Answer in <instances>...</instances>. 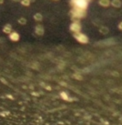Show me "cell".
Here are the masks:
<instances>
[{
  "mask_svg": "<svg viewBox=\"0 0 122 125\" xmlns=\"http://www.w3.org/2000/svg\"><path fill=\"white\" fill-rule=\"evenodd\" d=\"M70 16L72 17V20L73 21H79V19H82L86 16V10H84L77 9V8H72L70 11Z\"/></svg>",
  "mask_w": 122,
  "mask_h": 125,
  "instance_id": "1",
  "label": "cell"
},
{
  "mask_svg": "<svg viewBox=\"0 0 122 125\" xmlns=\"http://www.w3.org/2000/svg\"><path fill=\"white\" fill-rule=\"evenodd\" d=\"M71 5L72 8H77V9L84 10H86L88 8V0H71Z\"/></svg>",
  "mask_w": 122,
  "mask_h": 125,
  "instance_id": "2",
  "label": "cell"
},
{
  "mask_svg": "<svg viewBox=\"0 0 122 125\" xmlns=\"http://www.w3.org/2000/svg\"><path fill=\"white\" fill-rule=\"evenodd\" d=\"M73 37L77 40V41L80 42V43H82V44H86V43L89 42V38H88L85 34H84V33H81V32L80 33H74Z\"/></svg>",
  "mask_w": 122,
  "mask_h": 125,
  "instance_id": "3",
  "label": "cell"
},
{
  "mask_svg": "<svg viewBox=\"0 0 122 125\" xmlns=\"http://www.w3.org/2000/svg\"><path fill=\"white\" fill-rule=\"evenodd\" d=\"M81 29H82V26L79 23V21H73L70 26V30L72 32H73L74 33H80Z\"/></svg>",
  "mask_w": 122,
  "mask_h": 125,
  "instance_id": "4",
  "label": "cell"
},
{
  "mask_svg": "<svg viewBox=\"0 0 122 125\" xmlns=\"http://www.w3.org/2000/svg\"><path fill=\"white\" fill-rule=\"evenodd\" d=\"M35 33H36V34L40 35V36H41V35L44 34V28L43 26H41V25H37L36 27H35Z\"/></svg>",
  "mask_w": 122,
  "mask_h": 125,
  "instance_id": "5",
  "label": "cell"
},
{
  "mask_svg": "<svg viewBox=\"0 0 122 125\" xmlns=\"http://www.w3.org/2000/svg\"><path fill=\"white\" fill-rule=\"evenodd\" d=\"M10 39L12 41H18L20 39V36L16 32H12L11 33H10Z\"/></svg>",
  "mask_w": 122,
  "mask_h": 125,
  "instance_id": "6",
  "label": "cell"
},
{
  "mask_svg": "<svg viewBox=\"0 0 122 125\" xmlns=\"http://www.w3.org/2000/svg\"><path fill=\"white\" fill-rule=\"evenodd\" d=\"M3 32L5 33H11V32H12V27H11V25L6 24L4 27V28H3Z\"/></svg>",
  "mask_w": 122,
  "mask_h": 125,
  "instance_id": "7",
  "label": "cell"
},
{
  "mask_svg": "<svg viewBox=\"0 0 122 125\" xmlns=\"http://www.w3.org/2000/svg\"><path fill=\"white\" fill-rule=\"evenodd\" d=\"M99 4L103 7H108L111 4L110 0H99Z\"/></svg>",
  "mask_w": 122,
  "mask_h": 125,
  "instance_id": "8",
  "label": "cell"
},
{
  "mask_svg": "<svg viewBox=\"0 0 122 125\" xmlns=\"http://www.w3.org/2000/svg\"><path fill=\"white\" fill-rule=\"evenodd\" d=\"M111 4L115 8H120L122 5V2L120 0H112Z\"/></svg>",
  "mask_w": 122,
  "mask_h": 125,
  "instance_id": "9",
  "label": "cell"
},
{
  "mask_svg": "<svg viewBox=\"0 0 122 125\" xmlns=\"http://www.w3.org/2000/svg\"><path fill=\"white\" fill-rule=\"evenodd\" d=\"M34 18H35V21H40L43 19V16H42V15L40 14V13H36V14H35V16H34Z\"/></svg>",
  "mask_w": 122,
  "mask_h": 125,
  "instance_id": "10",
  "label": "cell"
},
{
  "mask_svg": "<svg viewBox=\"0 0 122 125\" xmlns=\"http://www.w3.org/2000/svg\"><path fill=\"white\" fill-rule=\"evenodd\" d=\"M100 32H101V33H103V34H107V33L109 32V29H108V28H107V27H101V28H100Z\"/></svg>",
  "mask_w": 122,
  "mask_h": 125,
  "instance_id": "11",
  "label": "cell"
},
{
  "mask_svg": "<svg viewBox=\"0 0 122 125\" xmlns=\"http://www.w3.org/2000/svg\"><path fill=\"white\" fill-rule=\"evenodd\" d=\"M20 3L22 4V5L26 6V7L29 6V5H30V4H31V2H30L29 0H22V1H21Z\"/></svg>",
  "mask_w": 122,
  "mask_h": 125,
  "instance_id": "12",
  "label": "cell"
},
{
  "mask_svg": "<svg viewBox=\"0 0 122 125\" xmlns=\"http://www.w3.org/2000/svg\"><path fill=\"white\" fill-rule=\"evenodd\" d=\"M18 22L20 23L21 25H25L27 23V20H26V18H24V17H21V18H19V20H18Z\"/></svg>",
  "mask_w": 122,
  "mask_h": 125,
  "instance_id": "13",
  "label": "cell"
},
{
  "mask_svg": "<svg viewBox=\"0 0 122 125\" xmlns=\"http://www.w3.org/2000/svg\"><path fill=\"white\" fill-rule=\"evenodd\" d=\"M74 77H76V79H77V80L82 79V76H80V75H74Z\"/></svg>",
  "mask_w": 122,
  "mask_h": 125,
  "instance_id": "14",
  "label": "cell"
},
{
  "mask_svg": "<svg viewBox=\"0 0 122 125\" xmlns=\"http://www.w3.org/2000/svg\"><path fill=\"white\" fill-rule=\"evenodd\" d=\"M119 28H120V30H122V21L119 24Z\"/></svg>",
  "mask_w": 122,
  "mask_h": 125,
  "instance_id": "15",
  "label": "cell"
},
{
  "mask_svg": "<svg viewBox=\"0 0 122 125\" xmlns=\"http://www.w3.org/2000/svg\"><path fill=\"white\" fill-rule=\"evenodd\" d=\"M12 1H14V2H21L22 0H12Z\"/></svg>",
  "mask_w": 122,
  "mask_h": 125,
  "instance_id": "16",
  "label": "cell"
},
{
  "mask_svg": "<svg viewBox=\"0 0 122 125\" xmlns=\"http://www.w3.org/2000/svg\"><path fill=\"white\" fill-rule=\"evenodd\" d=\"M4 4V0H0V4Z\"/></svg>",
  "mask_w": 122,
  "mask_h": 125,
  "instance_id": "17",
  "label": "cell"
},
{
  "mask_svg": "<svg viewBox=\"0 0 122 125\" xmlns=\"http://www.w3.org/2000/svg\"><path fill=\"white\" fill-rule=\"evenodd\" d=\"M29 1H30L31 3H35V0H29Z\"/></svg>",
  "mask_w": 122,
  "mask_h": 125,
  "instance_id": "18",
  "label": "cell"
},
{
  "mask_svg": "<svg viewBox=\"0 0 122 125\" xmlns=\"http://www.w3.org/2000/svg\"><path fill=\"white\" fill-rule=\"evenodd\" d=\"M52 1H56L57 2V1H59V0H52Z\"/></svg>",
  "mask_w": 122,
  "mask_h": 125,
  "instance_id": "19",
  "label": "cell"
}]
</instances>
